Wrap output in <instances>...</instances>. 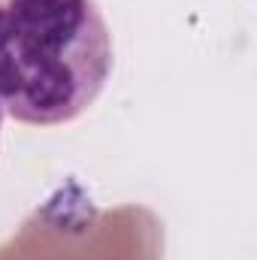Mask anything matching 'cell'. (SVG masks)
<instances>
[{"label": "cell", "mask_w": 257, "mask_h": 260, "mask_svg": "<svg viewBox=\"0 0 257 260\" xmlns=\"http://www.w3.org/2000/svg\"><path fill=\"white\" fill-rule=\"evenodd\" d=\"M0 124H3V106H0Z\"/></svg>", "instance_id": "obj_2"}, {"label": "cell", "mask_w": 257, "mask_h": 260, "mask_svg": "<svg viewBox=\"0 0 257 260\" xmlns=\"http://www.w3.org/2000/svg\"><path fill=\"white\" fill-rule=\"evenodd\" d=\"M109 73L112 37L94 0H0V106L15 121L79 118Z\"/></svg>", "instance_id": "obj_1"}]
</instances>
